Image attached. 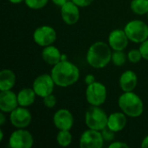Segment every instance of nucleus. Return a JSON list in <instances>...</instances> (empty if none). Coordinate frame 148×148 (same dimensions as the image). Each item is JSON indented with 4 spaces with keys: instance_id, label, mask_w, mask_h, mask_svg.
<instances>
[{
    "instance_id": "nucleus-1",
    "label": "nucleus",
    "mask_w": 148,
    "mask_h": 148,
    "mask_svg": "<svg viewBox=\"0 0 148 148\" xmlns=\"http://www.w3.org/2000/svg\"><path fill=\"white\" fill-rule=\"evenodd\" d=\"M55 83L60 88H68L76 83L80 78V70L71 62L61 61L53 66L50 73Z\"/></svg>"
},
{
    "instance_id": "nucleus-2",
    "label": "nucleus",
    "mask_w": 148,
    "mask_h": 148,
    "mask_svg": "<svg viewBox=\"0 0 148 148\" xmlns=\"http://www.w3.org/2000/svg\"><path fill=\"white\" fill-rule=\"evenodd\" d=\"M111 47L108 43L102 41L94 42L88 49L86 59L92 68L103 69L107 67L112 61Z\"/></svg>"
},
{
    "instance_id": "nucleus-3",
    "label": "nucleus",
    "mask_w": 148,
    "mask_h": 148,
    "mask_svg": "<svg viewBox=\"0 0 148 148\" xmlns=\"http://www.w3.org/2000/svg\"><path fill=\"white\" fill-rule=\"evenodd\" d=\"M121 110L128 117H140L144 112V103L141 98L134 91L124 92L118 100Z\"/></svg>"
},
{
    "instance_id": "nucleus-4",
    "label": "nucleus",
    "mask_w": 148,
    "mask_h": 148,
    "mask_svg": "<svg viewBox=\"0 0 148 148\" xmlns=\"http://www.w3.org/2000/svg\"><path fill=\"white\" fill-rule=\"evenodd\" d=\"M108 116L99 106L90 107L85 114V123L90 129L101 131L108 126Z\"/></svg>"
},
{
    "instance_id": "nucleus-5",
    "label": "nucleus",
    "mask_w": 148,
    "mask_h": 148,
    "mask_svg": "<svg viewBox=\"0 0 148 148\" xmlns=\"http://www.w3.org/2000/svg\"><path fill=\"white\" fill-rule=\"evenodd\" d=\"M124 30L129 41L134 43H141L148 39V25L141 20L129 21L125 25Z\"/></svg>"
},
{
    "instance_id": "nucleus-6",
    "label": "nucleus",
    "mask_w": 148,
    "mask_h": 148,
    "mask_svg": "<svg viewBox=\"0 0 148 148\" xmlns=\"http://www.w3.org/2000/svg\"><path fill=\"white\" fill-rule=\"evenodd\" d=\"M107 97L108 90L103 83L95 82L88 85L86 88V100L89 105L100 107L105 103Z\"/></svg>"
},
{
    "instance_id": "nucleus-7",
    "label": "nucleus",
    "mask_w": 148,
    "mask_h": 148,
    "mask_svg": "<svg viewBox=\"0 0 148 148\" xmlns=\"http://www.w3.org/2000/svg\"><path fill=\"white\" fill-rule=\"evenodd\" d=\"M33 144V135L25 128H16L9 138V147L11 148H31Z\"/></svg>"
},
{
    "instance_id": "nucleus-8",
    "label": "nucleus",
    "mask_w": 148,
    "mask_h": 148,
    "mask_svg": "<svg viewBox=\"0 0 148 148\" xmlns=\"http://www.w3.org/2000/svg\"><path fill=\"white\" fill-rule=\"evenodd\" d=\"M57 38L56 29L49 25H42L36 28L33 33V39L35 42L40 47H46L52 45Z\"/></svg>"
},
{
    "instance_id": "nucleus-9",
    "label": "nucleus",
    "mask_w": 148,
    "mask_h": 148,
    "mask_svg": "<svg viewBox=\"0 0 148 148\" xmlns=\"http://www.w3.org/2000/svg\"><path fill=\"white\" fill-rule=\"evenodd\" d=\"M55 86L56 83L51 75L42 74L34 80L32 88L34 89L37 96L43 98L53 93Z\"/></svg>"
},
{
    "instance_id": "nucleus-10",
    "label": "nucleus",
    "mask_w": 148,
    "mask_h": 148,
    "mask_svg": "<svg viewBox=\"0 0 148 148\" xmlns=\"http://www.w3.org/2000/svg\"><path fill=\"white\" fill-rule=\"evenodd\" d=\"M79 145L81 148H101L104 145L101 132L88 128L82 134Z\"/></svg>"
},
{
    "instance_id": "nucleus-11",
    "label": "nucleus",
    "mask_w": 148,
    "mask_h": 148,
    "mask_svg": "<svg viewBox=\"0 0 148 148\" xmlns=\"http://www.w3.org/2000/svg\"><path fill=\"white\" fill-rule=\"evenodd\" d=\"M32 116L29 110L24 107H17L10 113V121L16 128H26L29 126Z\"/></svg>"
},
{
    "instance_id": "nucleus-12",
    "label": "nucleus",
    "mask_w": 148,
    "mask_h": 148,
    "mask_svg": "<svg viewBox=\"0 0 148 148\" xmlns=\"http://www.w3.org/2000/svg\"><path fill=\"white\" fill-rule=\"evenodd\" d=\"M79 6L73 1H68L61 7V16L67 25H75L80 18Z\"/></svg>"
},
{
    "instance_id": "nucleus-13",
    "label": "nucleus",
    "mask_w": 148,
    "mask_h": 148,
    "mask_svg": "<svg viewBox=\"0 0 148 148\" xmlns=\"http://www.w3.org/2000/svg\"><path fill=\"white\" fill-rule=\"evenodd\" d=\"M53 123L58 130H70L74 125V116L69 110L62 108L55 113Z\"/></svg>"
},
{
    "instance_id": "nucleus-14",
    "label": "nucleus",
    "mask_w": 148,
    "mask_h": 148,
    "mask_svg": "<svg viewBox=\"0 0 148 148\" xmlns=\"http://www.w3.org/2000/svg\"><path fill=\"white\" fill-rule=\"evenodd\" d=\"M108 41L113 50H124L128 45L129 39L124 29H115L109 33Z\"/></svg>"
},
{
    "instance_id": "nucleus-15",
    "label": "nucleus",
    "mask_w": 148,
    "mask_h": 148,
    "mask_svg": "<svg viewBox=\"0 0 148 148\" xmlns=\"http://www.w3.org/2000/svg\"><path fill=\"white\" fill-rule=\"evenodd\" d=\"M19 106L17 95L11 90L1 91L0 93V110L4 113H10Z\"/></svg>"
},
{
    "instance_id": "nucleus-16",
    "label": "nucleus",
    "mask_w": 148,
    "mask_h": 148,
    "mask_svg": "<svg viewBox=\"0 0 148 148\" xmlns=\"http://www.w3.org/2000/svg\"><path fill=\"white\" fill-rule=\"evenodd\" d=\"M119 83L123 92L134 91L138 84V76L133 70H126L121 74Z\"/></svg>"
},
{
    "instance_id": "nucleus-17",
    "label": "nucleus",
    "mask_w": 148,
    "mask_h": 148,
    "mask_svg": "<svg viewBox=\"0 0 148 148\" xmlns=\"http://www.w3.org/2000/svg\"><path fill=\"white\" fill-rule=\"evenodd\" d=\"M127 115L121 112H114L108 116V127L113 130L115 133L122 131L127 126Z\"/></svg>"
},
{
    "instance_id": "nucleus-18",
    "label": "nucleus",
    "mask_w": 148,
    "mask_h": 148,
    "mask_svg": "<svg viewBox=\"0 0 148 148\" xmlns=\"http://www.w3.org/2000/svg\"><path fill=\"white\" fill-rule=\"evenodd\" d=\"M62 54L58 48L54 45H49L43 48L42 51V60L49 65H56L62 61Z\"/></svg>"
},
{
    "instance_id": "nucleus-19",
    "label": "nucleus",
    "mask_w": 148,
    "mask_h": 148,
    "mask_svg": "<svg viewBox=\"0 0 148 148\" xmlns=\"http://www.w3.org/2000/svg\"><path fill=\"white\" fill-rule=\"evenodd\" d=\"M16 75L11 69H3L0 72V90H11L16 84Z\"/></svg>"
},
{
    "instance_id": "nucleus-20",
    "label": "nucleus",
    "mask_w": 148,
    "mask_h": 148,
    "mask_svg": "<svg viewBox=\"0 0 148 148\" xmlns=\"http://www.w3.org/2000/svg\"><path fill=\"white\" fill-rule=\"evenodd\" d=\"M36 94L33 88H24L21 89L17 94V100L18 104L21 107L28 108L31 106L36 101Z\"/></svg>"
},
{
    "instance_id": "nucleus-21",
    "label": "nucleus",
    "mask_w": 148,
    "mask_h": 148,
    "mask_svg": "<svg viewBox=\"0 0 148 148\" xmlns=\"http://www.w3.org/2000/svg\"><path fill=\"white\" fill-rule=\"evenodd\" d=\"M130 8L136 15H146L148 13V0H132Z\"/></svg>"
},
{
    "instance_id": "nucleus-22",
    "label": "nucleus",
    "mask_w": 148,
    "mask_h": 148,
    "mask_svg": "<svg viewBox=\"0 0 148 148\" xmlns=\"http://www.w3.org/2000/svg\"><path fill=\"white\" fill-rule=\"evenodd\" d=\"M72 140L73 137L70 130H59L58 134H56V141L60 147H69L72 143Z\"/></svg>"
},
{
    "instance_id": "nucleus-23",
    "label": "nucleus",
    "mask_w": 148,
    "mask_h": 148,
    "mask_svg": "<svg viewBox=\"0 0 148 148\" xmlns=\"http://www.w3.org/2000/svg\"><path fill=\"white\" fill-rule=\"evenodd\" d=\"M127 59V55H126L123 50H114L112 53V62L117 67H121L124 65Z\"/></svg>"
},
{
    "instance_id": "nucleus-24",
    "label": "nucleus",
    "mask_w": 148,
    "mask_h": 148,
    "mask_svg": "<svg viewBox=\"0 0 148 148\" xmlns=\"http://www.w3.org/2000/svg\"><path fill=\"white\" fill-rule=\"evenodd\" d=\"M49 0H24L25 4L31 10H40L47 5Z\"/></svg>"
},
{
    "instance_id": "nucleus-25",
    "label": "nucleus",
    "mask_w": 148,
    "mask_h": 148,
    "mask_svg": "<svg viewBox=\"0 0 148 148\" xmlns=\"http://www.w3.org/2000/svg\"><path fill=\"white\" fill-rule=\"evenodd\" d=\"M143 59L141 52L140 50V49H131L128 53H127V60L132 62V63H138L140 62L141 60Z\"/></svg>"
},
{
    "instance_id": "nucleus-26",
    "label": "nucleus",
    "mask_w": 148,
    "mask_h": 148,
    "mask_svg": "<svg viewBox=\"0 0 148 148\" xmlns=\"http://www.w3.org/2000/svg\"><path fill=\"white\" fill-rule=\"evenodd\" d=\"M101 132L102 137L104 139V141H106V142H111L115 138V132H114L108 127L103 128Z\"/></svg>"
},
{
    "instance_id": "nucleus-27",
    "label": "nucleus",
    "mask_w": 148,
    "mask_h": 148,
    "mask_svg": "<svg viewBox=\"0 0 148 148\" xmlns=\"http://www.w3.org/2000/svg\"><path fill=\"white\" fill-rule=\"evenodd\" d=\"M42 99H43V104L47 108H53L56 104V97L53 94H50L43 97Z\"/></svg>"
},
{
    "instance_id": "nucleus-28",
    "label": "nucleus",
    "mask_w": 148,
    "mask_h": 148,
    "mask_svg": "<svg viewBox=\"0 0 148 148\" xmlns=\"http://www.w3.org/2000/svg\"><path fill=\"white\" fill-rule=\"evenodd\" d=\"M139 49H140V50L141 52L143 59L148 61V39L140 43Z\"/></svg>"
},
{
    "instance_id": "nucleus-29",
    "label": "nucleus",
    "mask_w": 148,
    "mask_h": 148,
    "mask_svg": "<svg viewBox=\"0 0 148 148\" xmlns=\"http://www.w3.org/2000/svg\"><path fill=\"white\" fill-rule=\"evenodd\" d=\"M71 1H73L79 7L85 8V7L89 6L95 0H71Z\"/></svg>"
},
{
    "instance_id": "nucleus-30",
    "label": "nucleus",
    "mask_w": 148,
    "mask_h": 148,
    "mask_svg": "<svg viewBox=\"0 0 148 148\" xmlns=\"http://www.w3.org/2000/svg\"><path fill=\"white\" fill-rule=\"evenodd\" d=\"M109 148H128L129 146L125 143V142H122V141H114L112 142L109 146Z\"/></svg>"
},
{
    "instance_id": "nucleus-31",
    "label": "nucleus",
    "mask_w": 148,
    "mask_h": 148,
    "mask_svg": "<svg viewBox=\"0 0 148 148\" xmlns=\"http://www.w3.org/2000/svg\"><path fill=\"white\" fill-rule=\"evenodd\" d=\"M96 81H95V77L94 75L88 74V75H86V77H85V83L87 85H90V84H92V83H94Z\"/></svg>"
},
{
    "instance_id": "nucleus-32",
    "label": "nucleus",
    "mask_w": 148,
    "mask_h": 148,
    "mask_svg": "<svg viewBox=\"0 0 148 148\" xmlns=\"http://www.w3.org/2000/svg\"><path fill=\"white\" fill-rule=\"evenodd\" d=\"M52 3L56 5V6H59V7H62L63 4H65L69 0H51Z\"/></svg>"
},
{
    "instance_id": "nucleus-33",
    "label": "nucleus",
    "mask_w": 148,
    "mask_h": 148,
    "mask_svg": "<svg viewBox=\"0 0 148 148\" xmlns=\"http://www.w3.org/2000/svg\"><path fill=\"white\" fill-rule=\"evenodd\" d=\"M6 121V118H5V115H4V112H2L0 113V125L3 126Z\"/></svg>"
},
{
    "instance_id": "nucleus-34",
    "label": "nucleus",
    "mask_w": 148,
    "mask_h": 148,
    "mask_svg": "<svg viewBox=\"0 0 148 148\" xmlns=\"http://www.w3.org/2000/svg\"><path fill=\"white\" fill-rule=\"evenodd\" d=\"M141 147L148 148V135H147L141 141Z\"/></svg>"
},
{
    "instance_id": "nucleus-35",
    "label": "nucleus",
    "mask_w": 148,
    "mask_h": 148,
    "mask_svg": "<svg viewBox=\"0 0 148 148\" xmlns=\"http://www.w3.org/2000/svg\"><path fill=\"white\" fill-rule=\"evenodd\" d=\"M11 3H14V4H18L22 2H24V0H9Z\"/></svg>"
},
{
    "instance_id": "nucleus-36",
    "label": "nucleus",
    "mask_w": 148,
    "mask_h": 148,
    "mask_svg": "<svg viewBox=\"0 0 148 148\" xmlns=\"http://www.w3.org/2000/svg\"><path fill=\"white\" fill-rule=\"evenodd\" d=\"M3 129H0V141H3Z\"/></svg>"
},
{
    "instance_id": "nucleus-37",
    "label": "nucleus",
    "mask_w": 148,
    "mask_h": 148,
    "mask_svg": "<svg viewBox=\"0 0 148 148\" xmlns=\"http://www.w3.org/2000/svg\"><path fill=\"white\" fill-rule=\"evenodd\" d=\"M147 20H148V13H147Z\"/></svg>"
}]
</instances>
